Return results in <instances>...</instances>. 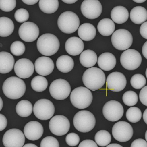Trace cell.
Instances as JSON below:
<instances>
[{
	"mask_svg": "<svg viewBox=\"0 0 147 147\" xmlns=\"http://www.w3.org/2000/svg\"><path fill=\"white\" fill-rule=\"evenodd\" d=\"M146 80L142 75L137 74L132 77L130 79V84L133 88L137 90L142 89L145 86Z\"/></svg>",
	"mask_w": 147,
	"mask_h": 147,
	"instance_id": "8d00e7d4",
	"label": "cell"
},
{
	"mask_svg": "<svg viewBox=\"0 0 147 147\" xmlns=\"http://www.w3.org/2000/svg\"><path fill=\"white\" fill-rule=\"evenodd\" d=\"M10 50L13 55L15 56H21L25 51L24 44L20 41H16L12 43L11 45Z\"/></svg>",
	"mask_w": 147,
	"mask_h": 147,
	"instance_id": "74e56055",
	"label": "cell"
},
{
	"mask_svg": "<svg viewBox=\"0 0 147 147\" xmlns=\"http://www.w3.org/2000/svg\"><path fill=\"white\" fill-rule=\"evenodd\" d=\"M14 17L16 21L19 23H25L28 20L29 14L25 9H20L16 11Z\"/></svg>",
	"mask_w": 147,
	"mask_h": 147,
	"instance_id": "ab89813d",
	"label": "cell"
},
{
	"mask_svg": "<svg viewBox=\"0 0 147 147\" xmlns=\"http://www.w3.org/2000/svg\"><path fill=\"white\" fill-rule=\"evenodd\" d=\"M14 69L18 77L26 79L32 76L34 72V66L31 61L28 59L22 58L16 61Z\"/></svg>",
	"mask_w": 147,
	"mask_h": 147,
	"instance_id": "ac0fdd59",
	"label": "cell"
},
{
	"mask_svg": "<svg viewBox=\"0 0 147 147\" xmlns=\"http://www.w3.org/2000/svg\"><path fill=\"white\" fill-rule=\"evenodd\" d=\"M97 29L101 35L104 36H110L115 30V24L112 20L109 18H105L99 22Z\"/></svg>",
	"mask_w": 147,
	"mask_h": 147,
	"instance_id": "83f0119b",
	"label": "cell"
},
{
	"mask_svg": "<svg viewBox=\"0 0 147 147\" xmlns=\"http://www.w3.org/2000/svg\"><path fill=\"white\" fill-rule=\"evenodd\" d=\"M143 118L144 121L145 122V123L147 124V109H145L144 112Z\"/></svg>",
	"mask_w": 147,
	"mask_h": 147,
	"instance_id": "816d5d0a",
	"label": "cell"
},
{
	"mask_svg": "<svg viewBox=\"0 0 147 147\" xmlns=\"http://www.w3.org/2000/svg\"><path fill=\"white\" fill-rule=\"evenodd\" d=\"M33 105L29 101L22 100L18 102L16 106V113L20 117H28L33 111Z\"/></svg>",
	"mask_w": 147,
	"mask_h": 147,
	"instance_id": "1f68e13d",
	"label": "cell"
},
{
	"mask_svg": "<svg viewBox=\"0 0 147 147\" xmlns=\"http://www.w3.org/2000/svg\"><path fill=\"white\" fill-rule=\"evenodd\" d=\"M97 59L96 53L90 49L83 51L79 57L80 63L86 68H91L94 66L97 62Z\"/></svg>",
	"mask_w": 147,
	"mask_h": 147,
	"instance_id": "484cf974",
	"label": "cell"
},
{
	"mask_svg": "<svg viewBox=\"0 0 147 147\" xmlns=\"http://www.w3.org/2000/svg\"><path fill=\"white\" fill-rule=\"evenodd\" d=\"M59 6L58 0H39V7L42 12L53 14L57 10Z\"/></svg>",
	"mask_w": 147,
	"mask_h": 147,
	"instance_id": "4dcf8cb0",
	"label": "cell"
},
{
	"mask_svg": "<svg viewBox=\"0 0 147 147\" xmlns=\"http://www.w3.org/2000/svg\"><path fill=\"white\" fill-rule=\"evenodd\" d=\"M126 117L130 123H138L142 119V111L139 108L133 107L129 109L126 111Z\"/></svg>",
	"mask_w": 147,
	"mask_h": 147,
	"instance_id": "e575fe53",
	"label": "cell"
},
{
	"mask_svg": "<svg viewBox=\"0 0 147 147\" xmlns=\"http://www.w3.org/2000/svg\"><path fill=\"white\" fill-rule=\"evenodd\" d=\"M106 147H123L122 145L118 144H111L107 145Z\"/></svg>",
	"mask_w": 147,
	"mask_h": 147,
	"instance_id": "f5cc1de1",
	"label": "cell"
},
{
	"mask_svg": "<svg viewBox=\"0 0 147 147\" xmlns=\"http://www.w3.org/2000/svg\"><path fill=\"white\" fill-rule=\"evenodd\" d=\"M78 33L82 40L86 42H90L95 38L96 30L93 25L90 23H85L79 26Z\"/></svg>",
	"mask_w": 147,
	"mask_h": 147,
	"instance_id": "cb8c5ba5",
	"label": "cell"
},
{
	"mask_svg": "<svg viewBox=\"0 0 147 147\" xmlns=\"http://www.w3.org/2000/svg\"><path fill=\"white\" fill-rule=\"evenodd\" d=\"M97 62L98 66L101 70L105 71H111L116 66V58L111 53H104L99 56Z\"/></svg>",
	"mask_w": 147,
	"mask_h": 147,
	"instance_id": "7402d4cb",
	"label": "cell"
},
{
	"mask_svg": "<svg viewBox=\"0 0 147 147\" xmlns=\"http://www.w3.org/2000/svg\"><path fill=\"white\" fill-rule=\"evenodd\" d=\"M78 147H98L96 143L91 140H85L80 143Z\"/></svg>",
	"mask_w": 147,
	"mask_h": 147,
	"instance_id": "f6af8a7d",
	"label": "cell"
},
{
	"mask_svg": "<svg viewBox=\"0 0 147 147\" xmlns=\"http://www.w3.org/2000/svg\"><path fill=\"white\" fill-rule=\"evenodd\" d=\"M145 140H146V142H147V130L146 131V132H145Z\"/></svg>",
	"mask_w": 147,
	"mask_h": 147,
	"instance_id": "6f0895ef",
	"label": "cell"
},
{
	"mask_svg": "<svg viewBox=\"0 0 147 147\" xmlns=\"http://www.w3.org/2000/svg\"><path fill=\"white\" fill-rule=\"evenodd\" d=\"M19 35L24 42H31L38 38L39 35V29L38 26L34 23L25 22L19 28Z\"/></svg>",
	"mask_w": 147,
	"mask_h": 147,
	"instance_id": "2e32d148",
	"label": "cell"
},
{
	"mask_svg": "<svg viewBox=\"0 0 147 147\" xmlns=\"http://www.w3.org/2000/svg\"><path fill=\"white\" fill-rule=\"evenodd\" d=\"M8 124V121L5 115L0 114V131L4 130Z\"/></svg>",
	"mask_w": 147,
	"mask_h": 147,
	"instance_id": "bcb514c9",
	"label": "cell"
},
{
	"mask_svg": "<svg viewBox=\"0 0 147 147\" xmlns=\"http://www.w3.org/2000/svg\"><path fill=\"white\" fill-rule=\"evenodd\" d=\"M111 16L113 22L117 24H123L127 20L129 13L124 7L117 6L112 9Z\"/></svg>",
	"mask_w": 147,
	"mask_h": 147,
	"instance_id": "d4e9b609",
	"label": "cell"
},
{
	"mask_svg": "<svg viewBox=\"0 0 147 147\" xmlns=\"http://www.w3.org/2000/svg\"><path fill=\"white\" fill-rule=\"evenodd\" d=\"M96 119L93 114L88 111L82 110L76 114L73 119L75 128L81 133L90 132L95 126Z\"/></svg>",
	"mask_w": 147,
	"mask_h": 147,
	"instance_id": "277c9868",
	"label": "cell"
},
{
	"mask_svg": "<svg viewBox=\"0 0 147 147\" xmlns=\"http://www.w3.org/2000/svg\"><path fill=\"white\" fill-rule=\"evenodd\" d=\"M64 3L67 4H72L76 3L78 0H62Z\"/></svg>",
	"mask_w": 147,
	"mask_h": 147,
	"instance_id": "f907efd6",
	"label": "cell"
},
{
	"mask_svg": "<svg viewBox=\"0 0 147 147\" xmlns=\"http://www.w3.org/2000/svg\"><path fill=\"white\" fill-rule=\"evenodd\" d=\"M93 96L91 92L83 86L78 87L72 91L70 100L74 106L78 109H85L90 106Z\"/></svg>",
	"mask_w": 147,
	"mask_h": 147,
	"instance_id": "5b68a950",
	"label": "cell"
},
{
	"mask_svg": "<svg viewBox=\"0 0 147 147\" xmlns=\"http://www.w3.org/2000/svg\"><path fill=\"white\" fill-rule=\"evenodd\" d=\"M70 126L69 120L64 115H56L49 121V129L56 136H61L66 134L69 131Z\"/></svg>",
	"mask_w": 147,
	"mask_h": 147,
	"instance_id": "4fadbf2b",
	"label": "cell"
},
{
	"mask_svg": "<svg viewBox=\"0 0 147 147\" xmlns=\"http://www.w3.org/2000/svg\"><path fill=\"white\" fill-rule=\"evenodd\" d=\"M23 147H38L35 144L32 143L26 144L23 146Z\"/></svg>",
	"mask_w": 147,
	"mask_h": 147,
	"instance_id": "db71d44e",
	"label": "cell"
},
{
	"mask_svg": "<svg viewBox=\"0 0 147 147\" xmlns=\"http://www.w3.org/2000/svg\"><path fill=\"white\" fill-rule=\"evenodd\" d=\"M3 106V102L1 97H0V111L1 110Z\"/></svg>",
	"mask_w": 147,
	"mask_h": 147,
	"instance_id": "9f6ffc18",
	"label": "cell"
},
{
	"mask_svg": "<svg viewBox=\"0 0 147 147\" xmlns=\"http://www.w3.org/2000/svg\"><path fill=\"white\" fill-rule=\"evenodd\" d=\"M95 141L97 145L101 147H105L109 145L111 141L110 134L105 130L98 131L95 136Z\"/></svg>",
	"mask_w": 147,
	"mask_h": 147,
	"instance_id": "836d02e7",
	"label": "cell"
},
{
	"mask_svg": "<svg viewBox=\"0 0 147 147\" xmlns=\"http://www.w3.org/2000/svg\"><path fill=\"white\" fill-rule=\"evenodd\" d=\"M16 5V0H0V9L5 12L12 11Z\"/></svg>",
	"mask_w": 147,
	"mask_h": 147,
	"instance_id": "f35d334b",
	"label": "cell"
},
{
	"mask_svg": "<svg viewBox=\"0 0 147 147\" xmlns=\"http://www.w3.org/2000/svg\"><path fill=\"white\" fill-rule=\"evenodd\" d=\"M58 70L64 73L71 71L74 67V61L73 59L67 55H63L58 57L56 62Z\"/></svg>",
	"mask_w": 147,
	"mask_h": 147,
	"instance_id": "f1b7e54d",
	"label": "cell"
},
{
	"mask_svg": "<svg viewBox=\"0 0 147 147\" xmlns=\"http://www.w3.org/2000/svg\"><path fill=\"white\" fill-rule=\"evenodd\" d=\"M24 134L30 141H35L39 139L43 135L44 129L40 123L32 121L26 123L24 128Z\"/></svg>",
	"mask_w": 147,
	"mask_h": 147,
	"instance_id": "d6986e66",
	"label": "cell"
},
{
	"mask_svg": "<svg viewBox=\"0 0 147 147\" xmlns=\"http://www.w3.org/2000/svg\"><path fill=\"white\" fill-rule=\"evenodd\" d=\"M15 59L13 56L6 52H0V73H9L14 67Z\"/></svg>",
	"mask_w": 147,
	"mask_h": 147,
	"instance_id": "603a6c76",
	"label": "cell"
},
{
	"mask_svg": "<svg viewBox=\"0 0 147 147\" xmlns=\"http://www.w3.org/2000/svg\"><path fill=\"white\" fill-rule=\"evenodd\" d=\"M22 1L26 5H34L38 3L39 0H22Z\"/></svg>",
	"mask_w": 147,
	"mask_h": 147,
	"instance_id": "681fc988",
	"label": "cell"
},
{
	"mask_svg": "<svg viewBox=\"0 0 147 147\" xmlns=\"http://www.w3.org/2000/svg\"><path fill=\"white\" fill-rule=\"evenodd\" d=\"M14 30V24L11 20L8 17H0V37H8Z\"/></svg>",
	"mask_w": 147,
	"mask_h": 147,
	"instance_id": "f546056e",
	"label": "cell"
},
{
	"mask_svg": "<svg viewBox=\"0 0 147 147\" xmlns=\"http://www.w3.org/2000/svg\"><path fill=\"white\" fill-rule=\"evenodd\" d=\"M47 80L42 76H37L31 80V86L33 90L38 92H42L47 88Z\"/></svg>",
	"mask_w": 147,
	"mask_h": 147,
	"instance_id": "d6a6232c",
	"label": "cell"
},
{
	"mask_svg": "<svg viewBox=\"0 0 147 147\" xmlns=\"http://www.w3.org/2000/svg\"><path fill=\"white\" fill-rule=\"evenodd\" d=\"M123 100L125 105L128 106L135 105L138 103V98L137 93L133 91H128L124 93Z\"/></svg>",
	"mask_w": 147,
	"mask_h": 147,
	"instance_id": "d590c367",
	"label": "cell"
},
{
	"mask_svg": "<svg viewBox=\"0 0 147 147\" xmlns=\"http://www.w3.org/2000/svg\"><path fill=\"white\" fill-rule=\"evenodd\" d=\"M71 87L69 82L65 79H57L50 84L49 92L51 96L58 100L67 99L70 95Z\"/></svg>",
	"mask_w": 147,
	"mask_h": 147,
	"instance_id": "52a82bcc",
	"label": "cell"
},
{
	"mask_svg": "<svg viewBox=\"0 0 147 147\" xmlns=\"http://www.w3.org/2000/svg\"><path fill=\"white\" fill-rule=\"evenodd\" d=\"M140 32L143 38L147 39V21L142 24L140 28Z\"/></svg>",
	"mask_w": 147,
	"mask_h": 147,
	"instance_id": "7dc6e473",
	"label": "cell"
},
{
	"mask_svg": "<svg viewBox=\"0 0 147 147\" xmlns=\"http://www.w3.org/2000/svg\"><path fill=\"white\" fill-rule=\"evenodd\" d=\"M81 10L85 17L93 20L101 15L102 6L98 0H84L82 3Z\"/></svg>",
	"mask_w": 147,
	"mask_h": 147,
	"instance_id": "9a60e30c",
	"label": "cell"
},
{
	"mask_svg": "<svg viewBox=\"0 0 147 147\" xmlns=\"http://www.w3.org/2000/svg\"><path fill=\"white\" fill-rule=\"evenodd\" d=\"M40 147H59V144L56 138L52 136H48L43 139L40 144Z\"/></svg>",
	"mask_w": 147,
	"mask_h": 147,
	"instance_id": "60d3db41",
	"label": "cell"
},
{
	"mask_svg": "<svg viewBox=\"0 0 147 147\" xmlns=\"http://www.w3.org/2000/svg\"><path fill=\"white\" fill-rule=\"evenodd\" d=\"M133 1L136 3H139V4H141V3H143L145 2L146 0H133Z\"/></svg>",
	"mask_w": 147,
	"mask_h": 147,
	"instance_id": "11a10c76",
	"label": "cell"
},
{
	"mask_svg": "<svg viewBox=\"0 0 147 147\" xmlns=\"http://www.w3.org/2000/svg\"><path fill=\"white\" fill-rule=\"evenodd\" d=\"M145 75H146V77H147V69H146V71H145Z\"/></svg>",
	"mask_w": 147,
	"mask_h": 147,
	"instance_id": "680465c9",
	"label": "cell"
},
{
	"mask_svg": "<svg viewBox=\"0 0 147 147\" xmlns=\"http://www.w3.org/2000/svg\"><path fill=\"white\" fill-rule=\"evenodd\" d=\"M80 138L77 134L74 133H70L66 137V142L69 146L74 147L79 144Z\"/></svg>",
	"mask_w": 147,
	"mask_h": 147,
	"instance_id": "b9f144b4",
	"label": "cell"
},
{
	"mask_svg": "<svg viewBox=\"0 0 147 147\" xmlns=\"http://www.w3.org/2000/svg\"><path fill=\"white\" fill-rule=\"evenodd\" d=\"M142 53L144 57L147 59V41L144 43L142 48Z\"/></svg>",
	"mask_w": 147,
	"mask_h": 147,
	"instance_id": "c3c4849f",
	"label": "cell"
},
{
	"mask_svg": "<svg viewBox=\"0 0 147 147\" xmlns=\"http://www.w3.org/2000/svg\"><path fill=\"white\" fill-rule=\"evenodd\" d=\"M25 142L24 134L17 129H11L7 131L2 139L5 147H23Z\"/></svg>",
	"mask_w": 147,
	"mask_h": 147,
	"instance_id": "5bb4252c",
	"label": "cell"
},
{
	"mask_svg": "<svg viewBox=\"0 0 147 147\" xmlns=\"http://www.w3.org/2000/svg\"><path fill=\"white\" fill-rule=\"evenodd\" d=\"M106 76L101 69L91 67L85 71L82 76V81L85 86L92 91L101 89L105 85Z\"/></svg>",
	"mask_w": 147,
	"mask_h": 147,
	"instance_id": "7a4b0ae2",
	"label": "cell"
},
{
	"mask_svg": "<svg viewBox=\"0 0 147 147\" xmlns=\"http://www.w3.org/2000/svg\"><path fill=\"white\" fill-rule=\"evenodd\" d=\"M37 48L39 53L45 56H51L56 54L60 47L58 38L52 34H45L38 39Z\"/></svg>",
	"mask_w": 147,
	"mask_h": 147,
	"instance_id": "3957f363",
	"label": "cell"
},
{
	"mask_svg": "<svg viewBox=\"0 0 147 147\" xmlns=\"http://www.w3.org/2000/svg\"><path fill=\"white\" fill-rule=\"evenodd\" d=\"M130 147H147V142L143 139H137L132 142Z\"/></svg>",
	"mask_w": 147,
	"mask_h": 147,
	"instance_id": "ee69618b",
	"label": "cell"
},
{
	"mask_svg": "<svg viewBox=\"0 0 147 147\" xmlns=\"http://www.w3.org/2000/svg\"><path fill=\"white\" fill-rule=\"evenodd\" d=\"M120 61L125 69L129 71H134L141 65L142 57L137 50L128 49L122 53Z\"/></svg>",
	"mask_w": 147,
	"mask_h": 147,
	"instance_id": "9c48e42d",
	"label": "cell"
},
{
	"mask_svg": "<svg viewBox=\"0 0 147 147\" xmlns=\"http://www.w3.org/2000/svg\"><path fill=\"white\" fill-rule=\"evenodd\" d=\"M105 118L110 122H115L120 119L124 114V109L122 104L115 100L107 102L103 108Z\"/></svg>",
	"mask_w": 147,
	"mask_h": 147,
	"instance_id": "8fae6325",
	"label": "cell"
},
{
	"mask_svg": "<svg viewBox=\"0 0 147 147\" xmlns=\"http://www.w3.org/2000/svg\"><path fill=\"white\" fill-rule=\"evenodd\" d=\"M130 18L133 23L141 24L147 20V10L143 7H135L130 12Z\"/></svg>",
	"mask_w": 147,
	"mask_h": 147,
	"instance_id": "4316f807",
	"label": "cell"
},
{
	"mask_svg": "<svg viewBox=\"0 0 147 147\" xmlns=\"http://www.w3.org/2000/svg\"><path fill=\"white\" fill-rule=\"evenodd\" d=\"M139 98L142 104L147 106V86L144 87L140 92Z\"/></svg>",
	"mask_w": 147,
	"mask_h": 147,
	"instance_id": "7bdbcfd3",
	"label": "cell"
},
{
	"mask_svg": "<svg viewBox=\"0 0 147 147\" xmlns=\"http://www.w3.org/2000/svg\"><path fill=\"white\" fill-rule=\"evenodd\" d=\"M34 68L35 71L40 76H48L54 70V63L49 57H40L35 61Z\"/></svg>",
	"mask_w": 147,
	"mask_h": 147,
	"instance_id": "ffe728a7",
	"label": "cell"
},
{
	"mask_svg": "<svg viewBox=\"0 0 147 147\" xmlns=\"http://www.w3.org/2000/svg\"><path fill=\"white\" fill-rule=\"evenodd\" d=\"M112 134L116 141L125 142L131 139L134 134V130L131 125L127 122L120 121L113 125Z\"/></svg>",
	"mask_w": 147,
	"mask_h": 147,
	"instance_id": "7c38bea8",
	"label": "cell"
},
{
	"mask_svg": "<svg viewBox=\"0 0 147 147\" xmlns=\"http://www.w3.org/2000/svg\"><path fill=\"white\" fill-rule=\"evenodd\" d=\"M57 24L59 30L65 34L75 33L79 28L80 20L76 13L67 11L62 13L58 19Z\"/></svg>",
	"mask_w": 147,
	"mask_h": 147,
	"instance_id": "8992f818",
	"label": "cell"
},
{
	"mask_svg": "<svg viewBox=\"0 0 147 147\" xmlns=\"http://www.w3.org/2000/svg\"><path fill=\"white\" fill-rule=\"evenodd\" d=\"M133 42V38L131 33L124 29L117 30L111 36L112 45L118 50H127L130 48Z\"/></svg>",
	"mask_w": 147,
	"mask_h": 147,
	"instance_id": "ba28073f",
	"label": "cell"
},
{
	"mask_svg": "<svg viewBox=\"0 0 147 147\" xmlns=\"http://www.w3.org/2000/svg\"><path fill=\"white\" fill-rule=\"evenodd\" d=\"M55 107L47 99H42L34 104L33 111L36 118L42 120H47L53 117L55 113Z\"/></svg>",
	"mask_w": 147,
	"mask_h": 147,
	"instance_id": "30bf717a",
	"label": "cell"
},
{
	"mask_svg": "<svg viewBox=\"0 0 147 147\" xmlns=\"http://www.w3.org/2000/svg\"><path fill=\"white\" fill-rule=\"evenodd\" d=\"M65 48L70 55L78 56L83 51L84 44L81 39L76 37H71L66 41Z\"/></svg>",
	"mask_w": 147,
	"mask_h": 147,
	"instance_id": "44dd1931",
	"label": "cell"
},
{
	"mask_svg": "<svg viewBox=\"0 0 147 147\" xmlns=\"http://www.w3.org/2000/svg\"><path fill=\"white\" fill-rule=\"evenodd\" d=\"M127 80L124 75L119 72H113L108 76L106 79L107 88L111 91H122L126 86Z\"/></svg>",
	"mask_w": 147,
	"mask_h": 147,
	"instance_id": "e0dca14e",
	"label": "cell"
},
{
	"mask_svg": "<svg viewBox=\"0 0 147 147\" xmlns=\"http://www.w3.org/2000/svg\"><path fill=\"white\" fill-rule=\"evenodd\" d=\"M26 90V86L24 82L17 77H10L6 79L2 86L4 94L11 100H17L22 97Z\"/></svg>",
	"mask_w": 147,
	"mask_h": 147,
	"instance_id": "6da1fadb",
	"label": "cell"
}]
</instances>
